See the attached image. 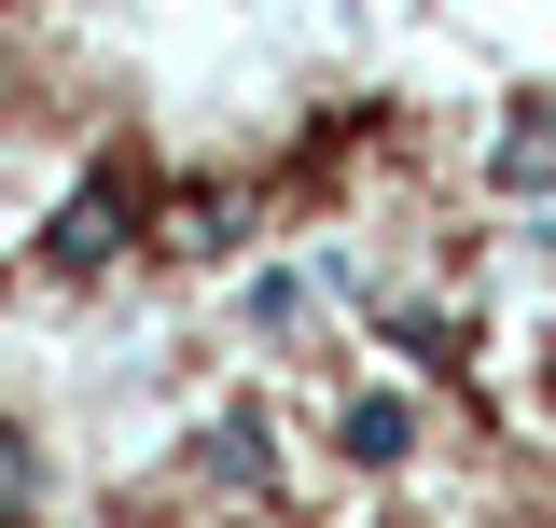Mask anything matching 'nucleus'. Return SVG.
Listing matches in <instances>:
<instances>
[{
	"mask_svg": "<svg viewBox=\"0 0 556 528\" xmlns=\"http://www.w3.org/2000/svg\"><path fill=\"white\" fill-rule=\"evenodd\" d=\"M112 223H126V167H98V181H84V196L56 209V237H42V264H56V278H98V264L126 251Z\"/></svg>",
	"mask_w": 556,
	"mask_h": 528,
	"instance_id": "f257e3e1",
	"label": "nucleus"
},
{
	"mask_svg": "<svg viewBox=\"0 0 556 528\" xmlns=\"http://www.w3.org/2000/svg\"><path fill=\"white\" fill-rule=\"evenodd\" d=\"M334 445H348L362 473H404V460H417V403H404V390H348Z\"/></svg>",
	"mask_w": 556,
	"mask_h": 528,
	"instance_id": "f03ea898",
	"label": "nucleus"
},
{
	"mask_svg": "<svg viewBox=\"0 0 556 528\" xmlns=\"http://www.w3.org/2000/svg\"><path fill=\"white\" fill-rule=\"evenodd\" d=\"M28 515H42V445L0 417V528H28Z\"/></svg>",
	"mask_w": 556,
	"mask_h": 528,
	"instance_id": "20e7f679",
	"label": "nucleus"
},
{
	"mask_svg": "<svg viewBox=\"0 0 556 528\" xmlns=\"http://www.w3.org/2000/svg\"><path fill=\"white\" fill-rule=\"evenodd\" d=\"M486 196H556V98H543V112H515V139L486 153Z\"/></svg>",
	"mask_w": 556,
	"mask_h": 528,
	"instance_id": "7ed1b4c3",
	"label": "nucleus"
},
{
	"mask_svg": "<svg viewBox=\"0 0 556 528\" xmlns=\"http://www.w3.org/2000/svg\"><path fill=\"white\" fill-rule=\"evenodd\" d=\"M306 320V278H251V334H292Z\"/></svg>",
	"mask_w": 556,
	"mask_h": 528,
	"instance_id": "423d86ee",
	"label": "nucleus"
},
{
	"mask_svg": "<svg viewBox=\"0 0 556 528\" xmlns=\"http://www.w3.org/2000/svg\"><path fill=\"white\" fill-rule=\"evenodd\" d=\"M265 460H278V445H265V417H208V473H223V487H251Z\"/></svg>",
	"mask_w": 556,
	"mask_h": 528,
	"instance_id": "39448f33",
	"label": "nucleus"
},
{
	"mask_svg": "<svg viewBox=\"0 0 556 528\" xmlns=\"http://www.w3.org/2000/svg\"><path fill=\"white\" fill-rule=\"evenodd\" d=\"M237 237V196H181V251H223Z\"/></svg>",
	"mask_w": 556,
	"mask_h": 528,
	"instance_id": "0eeeda50",
	"label": "nucleus"
},
{
	"mask_svg": "<svg viewBox=\"0 0 556 528\" xmlns=\"http://www.w3.org/2000/svg\"><path fill=\"white\" fill-rule=\"evenodd\" d=\"M543 251H556V223H543Z\"/></svg>",
	"mask_w": 556,
	"mask_h": 528,
	"instance_id": "6e6552de",
	"label": "nucleus"
}]
</instances>
